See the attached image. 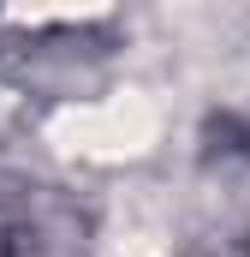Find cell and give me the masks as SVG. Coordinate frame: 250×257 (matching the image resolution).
<instances>
[{
	"label": "cell",
	"instance_id": "1",
	"mask_svg": "<svg viewBox=\"0 0 250 257\" xmlns=\"http://www.w3.org/2000/svg\"><path fill=\"white\" fill-rule=\"evenodd\" d=\"M48 138L66 156H78V162H108V168L114 162H137L161 138V108L143 90H114V96L60 108V120L48 126Z\"/></svg>",
	"mask_w": 250,
	"mask_h": 257
},
{
	"label": "cell",
	"instance_id": "2",
	"mask_svg": "<svg viewBox=\"0 0 250 257\" xmlns=\"http://www.w3.org/2000/svg\"><path fill=\"white\" fill-rule=\"evenodd\" d=\"M6 12L18 24H84L108 12V0H6Z\"/></svg>",
	"mask_w": 250,
	"mask_h": 257
}]
</instances>
